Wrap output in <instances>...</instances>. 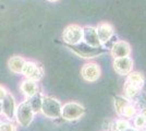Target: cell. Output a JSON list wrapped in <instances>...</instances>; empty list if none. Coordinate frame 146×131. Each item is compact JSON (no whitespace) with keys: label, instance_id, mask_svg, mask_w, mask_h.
Returning <instances> with one entry per match:
<instances>
[{"label":"cell","instance_id":"1","mask_svg":"<svg viewBox=\"0 0 146 131\" xmlns=\"http://www.w3.org/2000/svg\"><path fill=\"white\" fill-rule=\"evenodd\" d=\"M145 83L144 74L139 71H132L127 75V79L123 85V93L124 96L129 100H132L136 94L143 90Z\"/></svg>","mask_w":146,"mask_h":131},{"label":"cell","instance_id":"2","mask_svg":"<svg viewBox=\"0 0 146 131\" xmlns=\"http://www.w3.org/2000/svg\"><path fill=\"white\" fill-rule=\"evenodd\" d=\"M61 107L62 104L59 100L51 96H43L40 112L49 119H57L61 117Z\"/></svg>","mask_w":146,"mask_h":131},{"label":"cell","instance_id":"3","mask_svg":"<svg viewBox=\"0 0 146 131\" xmlns=\"http://www.w3.org/2000/svg\"><path fill=\"white\" fill-rule=\"evenodd\" d=\"M85 115V107L78 102H68L61 107V118L67 121L79 120Z\"/></svg>","mask_w":146,"mask_h":131},{"label":"cell","instance_id":"4","mask_svg":"<svg viewBox=\"0 0 146 131\" xmlns=\"http://www.w3.org/2000/svg\"><path fill=\"white\" fill-rule=\"evenodd\" d=\"M34 115L35 114H34L32 107H31L29 100H26L17 106L14 117L17 118V122L19 125L21 127L26 128L32 124V121L34 119Z\"/></svg>","mask_w":146,"mask_h":131},{"label":"cell","instance_id":"5","mask_svg":"<svg viewBox=\"0 0 146 131\" xmlns=\"http://www.w3.org/2000/svg\"><path fill=\"white\" fill-rule=\"evenodd\" d=\"M68 47L72 50L75 55H78L79 57H82L84 59H93L95 57L103 55L105 53L104 47L95 48V47H91V46L86 45L83 42H81L80 44H76V45H68Z\"/></svg>","mask_w":146,"mask_h":131},{"label":"cell","instance_id":"6","mask_svg":"<svg viewBox=\"0 0 146 131\" xmlns=\"http://www.w3.org/2000/svg\"><path fill=\"white\" fill-rule=\"evenodd\" d=\"M62 39L67 45H76L83 41V26L70 24L62 32Z\"/></svg>","mask_w":146,"mask_h":131},{"label":"cell","instance_id":"7","mask_svg":"<svg viewBox=\"0 0 146 131\" xmlns=\"http://www.w3.org/2000/svg\"><path fill=\"white\" fill-rule=\"evenodd\" d=\"M22 74L25 76V79H30V80L38 82L43 78V67L39 66L35 61H31V60L26 61L25 60V63L23 66V69H22Z\"/></svg>","mask_w":146,"mask_h":131},{"label":"cell","instance_id":"8","mask_svg":"<svg viewBox=\"0 0 146 131\" xmlns=\"http://www.w3.org/2000/svg\"><path fill=\"white\" fill-rule=\"evenodd\" d=\"M100 75H102V69L96 63H87L81 69V76L86 82L93 83L98 81Z\"/></svg>","mask_w":146,"mask_h":131},{"label":"cell","instance_id":"9","mask_svg":"<svg viewBox=\"0 0 146 131\" xmlns=\"http://www.w3.org/2000/svg\"><path fill=\"white\" fill-rule=\"evenodd\" d=\"M112 66H113V70L118 74L128 75L130 72L133 71L134 63L133 59L130 56L120 57V58H115L113 59Z\"/></svg>","mask_w":146,"mask_h":131},{"label":"cell","instance_id":"10","mask_svg":"<svg viewBox=\"0 0 146 131\" xmlns=\"http://www.w3.org/2000/svg\"><path fill=\"white\" fill-rule=\"evenodd\" d=\"M95 29H96L99 42L103 47L107 43H109L110 39L115 36V27L108 22H100Z\"/></svg>","mask_w":146,"mask_h":131},{"label":"cell","instance_id":"11","mask_svg":"<svg viewBox=\"0 0 146 131\" xmlns=\"http://www.w3.org/2000/svg\"><path fill=\"white\" fill-rule=\"evenodd\" d=\"M84 44L91 46V47H103L99 42V38L96 33V29L94 26H83V41Z\"/></svg>","mask_w":146,"mask_h":131},{"label":"cell","instance_id":"12","mask_svg":"<svg viewBox=\"0 0 146 131\" xmlns=\"http://www.w3.org/2000/svg\"><path fill=\"white\" fill-rule=\"evenodd\" d=\"M131 45L125 42V41H118L110 48V54L115 58H120V57H128L131 55Z\"/></svg>","mask_w":146,"mask_h":131},{"label":"cell","instance_id":"13","mask_svg":"<svg viewBox=\"0 0 146 131\" xmlns=\"http://www.w3.org/2000/svg\"><path fill=\"white\" fill-rule=\"evenodd\" d=\"M15 108H17V104H15L14 96L8 92L6 97L2 100V114L8 119L12 120V118H14V115H15Z\"/></svg>","mask_w":146,"mask_h":131},{"label":"cell","instance_id":"14","mask_svg":"<svg viewBox=\"0 0 146 131\" xmlns=\"http://www.w3.org/2000/svg\"><path fill=\"white\" fill-rule=\"evenodd\" d=\"M20 90L27 98H30L39 92V86L36 81H33L30 79H24L20 84Z\"/></svg>","mask_w":146,"mask_h":131},{"label":"cell","instance_id":"15","mask_svg":"<svg viewBox=\"0 0 146 131\" xmlns=\"http://www.w3.org/2000/svg\"><path fill=\"white\" fill-rule=\"evenodd\" d=\"M25 63V59L21 56H12L8 60V67L10 71L15 74H21L22 69Z\"/></svg>","mask_w":146,"mask_h":131},{"label":"cell","instance_id":"16","mask_svg":"<svg viewBox=\"0 0 146 131\" xmlns=\"http://www.w3.org/2000/svg\"><path fill=\"white\" fill-rule=\"evenodd\" d=\"M130 102H131V100H129L128 97L122 96V95H117L116 97H115L113 105H115V110H116L118 116H121L122 110L124 109V107L127 106Z\"/></svg>","mask_w":146,"mask_h":131},{"label":"cell","instance_id":"17","mask_svg":"<svg viewBox=\"0 0 146 131\" xmlns=\"http://www.w3.org/2000/svg\"><path fill=\"white\" fill-rule=\"evenodd\" d=\"M29 100V103H30L31 107L33 109L34 114H37V112H40V108H42V100H43V95L40 92H38L37 94H35L34 96H32Z\"/></svg>","mask_w":146,"mask_h":131},{"label":"cell","instance_id":"18","mask_svg":"<svg viewBox=\"0 0 146 131\" xmlns=\"http://www.w3.org/2000/svg\"><path fill=\"white\" fill-rule=\"evenodd\" d=\"M131 126H132V124L130 122L129 119L122 117V118L117 119L113 122V125L110 127V131H124Z\"/></svg>","mask_w":146,"mask_h":131},{"label":"cell","instance_id":"19","mask_svg":"<svg viewBox=\"0 0 146 131\" xmlns=\"http://www.w3.org/2000/svg\"><path fill=\"white\" fill-rule=\"evenodd\" d=\"M131 100H132V103H133L134 105L136 106L137 109L142 110L143 108L146 107V93L143 92V90H142V91L136 94Z\"/></svg>","mask_w":146,"mask_h":131},{"label":"cell","instance_id":"20","mask_svg":"<svg viewBox=\"0 0 146 131\" xmlns=\"http://www.w3.org/2000/svg\"><path fill=\"white\" fill-rule=\"evenodd\" d=\"M132 119H133V125L132 126H133L134 128H136L139 131L144 130L146 125V117L143 112H137Z\"/></svg>","mask_w":146,"mask_h":131},{"label":"cell","instance_id":"21","mask_svg":"<svg viewBox=\"0 0 146 131\" xmlns=\"http://www.w3.org/2000/svg\"><path fill=\"white\" fill-rule=\"evenodd\" d=\"M137 108H136V106L134 105L133 103H132V100L129 103L127 106L124 107V109L122 110V114L120 117H123V118H127V119H132L137 114Z\"/></svg>","mask_w":146,"mask_h":131},{"label":"cell","instance_id":"22","mask_svg":"<svg viewBox=\"0 0 146 131\" xmlns=\"http://www.w3.org/2000/svg\"><path fill=\"white\" fill-rule=\"evenodd\" d=\"M0 131H18V127L12 120L0 121Z\"/></svg>","mask_w":146,"mask_h":131},{"label":"cell","instance_id":"23","mask_svg":"<svg viewBox=\"0 0 146 131\" xmlns=\"http://www.w3.org/2000/svg\"><path fill=\"white\" fill-rule=\"evenodd\" d=\"M8 94V91H7V88L5 86H2V85H0V100H2L5 97H6V95Z\"/></svg>","mask_w":146,"mask_h":131},{"label":"cell","instance_id":"24","mask_svg":"<svg viewBox=\"0 0 146 131\" xmlns=\"http://www.w3.org/2000/svg\"><path fill=\"white\" fill-rule=\"evenodd\" d=\"M124 131H139V130H137L136 128H134L133 126H131V127H129L128 129H125Z\"/></svg>","mask_w":146,"mask_h":131},{"label":"cell","instance_id":"25","mask_svg":"<svg viewBox=\"0 0 146 131\" xmlns=\"http://www.w3.org/2000/svg\"><path fill=\"white\" fill-rule=\"evenodd\" d=\"M2 114V100H0V115Z\"/></svg>","mask_w":146,"mask_h":131},{"label":"cell","instance_id":"26","mask_svg":"<svg viewBox=\"0 0 146 131\" xmlns=\"http://www.w3.org/2000/svg\"><path fill=\"white\" fill-rule=\"evenodd\" d=\"M49 2H57V1H59V0H47Z\"/></svg>","mask_w":146,"mask_h":131},{"label":"cell","instance_id":"27","mask_svg":"<svg viewBox=\"0 0 146 131\" xmlns=\"http://www.w3.org/2000/svg\"><path fill=\"white\" fill-rule=\"evenodd\" d=\"M144 130H146V125H145V128H144Z\"/></svg>","mask_w":146,"mask_h":131},{"label":"cell","instance_id":"28","mask_svg":"<svg viewBox=\"0 0 146 131\" xmlns=\"http://www.w3.org/2000/svg\"><path fill=\"white\" fill-rule=\"evenodd\" d=\"M142 131H146V130H142Z\"/></svg>","mask_w":146,"mask_h":131}]
</instances>
